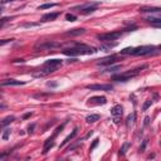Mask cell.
<instances>
[{"instance_id": "ac0fdd59", "label": "cell", "mask_w": 161, "mask_h": 161, "mask_svg": "<svg viewBox=\"0 0 161 161\" xmlns=\"http://www.w3.org/2000/svg\"><path fill=\"white\" fill-rule=\"evenodd\" d=\"M76 135H77V128H74V130L72 131V132H70V134H69V135H68L67 137H65V139H64V141H63L62 144H61V147H64V146L67 145V144H68V142H69L70 140L73 139V137H74Z\"/></svg>"}, {"instance_id": "9c48e42d", "label": "cell", "mask_w": 161, "mask_h": 161, "mask_svg": "<svg viewBox=\"0 0 161 161\" xmlns=\"http://www.w3.org/2000/svg\"><path fill=\"white\" fill-rule=\"evenodd\" d=\"M118 61V57L117 56H110V57H106L103 59H99L98 62V65H110V64H113Z\"/></svg>"}, {"instance_id": "7402d4cb", "label": "cell", "mask_w": 161, "mask_h": 161, "mask_svg": "<svg viewBox=\"0 0 161 161\" xmlns=\"http://www.w3.org/2000/svg\"><path fill=\"white\" fill-rule=\"evenodd\" d=\"M128 147H130V142H125V144L122 145V147H121L120 152H118V155H120V156H123V155L126 154V151H127Z\"/></svg>"}, {"instance_id": "4dcf8cb0", "label": "cell", "mask_w": 161, "mask_h": 161, "mask_svg": "<svg viewBox=\"0 0 161 161\" xmlns=\"http://www.w3.org/2000/svg\"><path fill=\"white\" fill-rule=\"evenodd\" d=\"M34 127H35V125L33 123V125H30V126L28 127V132L29 134H33V130H34Z\"/></svg>"}, {"instance_id": "277c9868", "label": "cell", "mask_w": 161, "mask_h": 161, "mask_svg": "<svg viewBox=\"0 0 161 161\" xmlns=\"http://www.w3.org/2000/svg\"><path fill=\"white\" fill-rule=\"evenodd\" d=\"M62 44L58 43L54 40H43V42H38L37 44L34 45V48L37 50H45V49H54V48H59Z\"/></svg>"}, {"instance_id": "f546056e", "label": "cell", "mask_w": 161, "mask_h": 161, "mask_svg": "<svg viewBox=\"0 0 161 161\" xmlns=\"http://www.w3.org/2000/svg\"><path fill=\"white\" fill-rule=\"evenodd\" d=\"M13 39H3L1 42H0V45H4V44H7V43H9V42H11Z\"/></svg>"}, {"instance_id": "836d02e7", "label": "cell", "mask_w": 161, "mask_h": 161, "mask_svg": "<svg viewBox=\"0 0 161 161\" xmlns=\"http://www.w3.org/2000/svg\"><path fill=\"white\" fill-rule=\"evenodd\" d=\"M148 122H150V117H145V126H147Z\"/></svg>"}, {"instance_id": "1f68e13d", "label": "cell", "mask_w": 161, "mask_h": 161, "mask_svg": "<svg viewBox=\"0 0 161 161\" xmlns=\"http://www.w3.org/2000/svg\"><path fill=\"white\" fill-rule=\"evenodd\" d=\"M47 85H48L49 87H57V83H54V82H48Z\"/></svg>"}, {"instance_id": "5bb4252c", "label": "cell", "mask_w": 161, "mask_h": 161, "mask_svg": "<svg viewBox=\"0 0 161 161\" xmlns=\"http://www.w3.org/2000/svg\"><path fill=\"white\" fill-rule=\"evenodd\" d=\"M45 67H52V68H59L62 65V61L61 59H50V61H47L44 63Z\"/></svg>"}, {"instance_id": "4fadbf2b", "label": "cell", "mask_w": 161, "mask_h": 161, "mask_svg": "<svg viewBox=\"0 0 161 161\" xmlns=\"http://www.w3.org/2000/svg\"><path fill=\"white\" fill-rule=\"evenodd\" d=\"M139 10L141 13H161V8L159 7H141Z\"/></svg>"}, {"instance_id": "603a6c76", "label": "cell", "mask_w": 161, "mask_h": 161, "mask_svg": "<svg viewBox=\"0 0 161 161\" xmlns=\"http://www.w3.org/2000/svg\"><path fill=\"white\" fill-rule=\"evenodd\" d=\"M53 7H57L56 3H50V4H44V5H40L38 8L39 10H44V9H49V8H53Z\"/></svg>"}, {"instance_id": "2e32d148", "label": "cell", "mask_w": 161, "mask_h": 161, "mask_svg": "<svg viewBox=\"0 0 161 161\" xmlns=\"http://www.w3.org/2000/svg\"><path fill=\"white\" fill-rule=\"evenodd\" d=\"M58 16H59V13H48V14H44L43 16H42V22H52V20H56Z\"/></svg>"}, {"instance_id": "ba28073f", "label": "cell", "mask_w": 161, "mask_h": 161, "mask_svg": "<svg viewBox=\"0 0 161 161\" xmlns=\"http://www.w3.org/2000/svg\"><path fill=\"white\" fill-rule=\"evenodd\" d=\"M88 89L91 91H111L112 86L111 85H89L87 86Z\"/></svg>"}, {"instance_id": "8fae6325", "label": "cell", "mask_w": 161, "mask_h": 161, "mask_svg": "<svg viewBox=\"0 0 161 161\" xmlns=\"http://www.w3.org/2000/svg\"><path fill=\"white\" fill-rule=\"evenodd\" d=\"M85 33H86V29L77 28V29H72V30L64 33V35H67V37H78V35H82V34H85Z\"/></svg>"}, {"instance_id": "7a4b0ae2", "label": "cell", "mask_w": 161, "mask_h": 161, "mask_svg": "<svg viewBox=\"0 0 161 161\" xmlns=\"http://www.w3.org/2000/svg\"><path fill=\"white\" fill-rule=\"evenodd\" d=\"M145 68H147V65H141V67H139V68L132 69V70H128V72H125V73H122V74L113 76L112 79H113V81H117V82H127V81H130L131 78H134V77L139 76L141 70L145 69Z\"/></svg>"}, {"instance_id": "cb8c5ba5", "label": "cell", "mask_w": 161, "mask_h": 161, "mask_svg": "<svg viewBox=\"0 0 161 161\" xmlns=\"http://www.w3.org/2000/svg\"><path fill=\"white\" fill-rule=\"evenodd\" d=\"M10 134H11V130H10V128L4 130V132H3V140H8L9 136H10Z\"/></svg>"}, {"instance_id": "d6a6232c", "label": "cell", "mask_w": 161, "mask_h": 161, "mask_svg": "<svg viewBox=\"0 0 161 161\" xmlns=\"http://www.w3.org/2000/svg\"><path fill=\"white\" fill-rule=\"evenodd\" d=\"M11 1H16V0H1V4H5V3H11Z\"/></svg>"}, {"instance_id": "9a60e30c", "label": "cell", "mask_w": 161, "mask_h": 161, "mask_svg": "<svg viewBox=\"0 0 161 161\" xmlns=\"http://www.w3.org/2000/svg\"><path fill=\"white\" fill-rule=\"evenodd\" d=\"M22 85H24V82L16 81V79H5L1 82L3 87H5V86H22Z\"/></svg>"}, {"instance_id": "d590c367", "label": "cell", "mask_w": 161, "mask_h": 161, "mask_svg": "<svg viewBox=\"0 0 161 161\" xmlns=\"http://www.w3.org/2000/svg\"><path fill=\"white\" fill-rule=\"evenodd\" d=\"M159 49H161V44H160V45H159Z\"/></svg>"}, {"instance_id": "8992f818", "label": "cell", "mask_w": 161, "mask_h": 161, "mask_svg": "<svg viewBox=\"0 0 161 161\" xmlns=\"http://www.w3.org/2000/svg\"><path fill=\"white\" fill-rule=\"evenodd\" d=\"M121 37V32H110V33H102L98 34L97 38L102 42H111V40H116Z\"/></svg>"}, {"instance_id": "484cf974", "label": "cell", "mask_w": 161, "mask_h": 161, "mask_svg": "<svg viewBox=\"0 0 161 161\" xmlns=\"http://www.w3.org/2000/svg\"><path fill=\"white\" fill-rule=\"evenodd\" d=\"M65 19H67L68 22H74L77 19V16L73 15V14H67V15H65Z\"/></svg>"}, {"instance_id": "d6986e66", "label": "cell", "mask_w": 161, "mask_h": 161, "mask_svg": "<svg viewBox=\"0 0 161 161\" xmlns=\"http://www.w3.org/2000/svg\"><path fill=\"white\" fill-rule=\"evenodd\" d=\"M135 118H136V113H135V112L131 113L130 116H127V118H126V126H127V127H130L131 125L135 123Z\"/></svg>"}, {"instance_id": "7c38bea8", "label": "cell", "mask_w": 161, "mask_h": 161, "mask_svg": "<svg viewBox=\"0 0 161 161\" xmlns=\"http://www.w3.org/2000/svg\"><path fill=\"white\" fill-rule=\"evenodd\" d=\"M54 146V136H52V137H49L48 140H47L45 142H44V147H43V154L45 155V154H48V151L50 150V148Z\"/></svg>"}, {"instance_id": "83f0119b", "label": "cell", "mask_w": 161, "mask_h": 161, "mask_svg": "<svg viewBox=\"0 0 161 161\" xmlns=\"http://www.w3.org/2000/svg\"><path fill=\"white\" fill-rule=\"evenodd\" d=\"M63 127H64V125H62V126H59V127L56 130V132H54V135H53V136L56 137V136H57V135H58V134H59V132H61V131L63 130Z\"/></svg>"}, {"instance_id": "6da1fadb", "label": "cell", "mask_w": 161, "mask_h": 161, "mask_svg": "<svg viewBox=\"0 0 161 161\" xmlns=\"http://www.w3.org/2000/svg\"><path fill=\"white\" fill-rule=\"evenodd\" d=\"M97 52L94 48L86 44H77L73 48H68L64 49L63 53L65 56H70V57H77V56H85V54H92V53Z\"/></svg>"}, {"instance_id": "3957f363", "label": "cell", "mask_w": 161, "mask_h": 161, "mask_svg": "<svg viewBox=\"0 0 161 161\" xmlns=\"http://www.w3.org/2000/svg\"><path fill=\"white\" fill-rule=\"evenodd\" d=\"M98 5H99V3H86L82 5H77V7L73 8V10H77L78 13H81L83 15H87V14L93 13V11L97 9Z\"/></svg>"}, {"instance_id": "52a82bcc", "label": "cell", "mask_w": 161, "mask_h": 161, "mask_svg": "<svg viewBox=\"0 0 161 161\" xmlns=\"http://www.w3.org/2000/svg\"><path fill=\"white\" fill-rule=\"evenodd\" d=\"M122 113H123V108H122L121 105H116L115 107H113V108L111 110V115L113 117V122H115V123H120Z\"/></svg>"}, {"instance_id": "4316f807", "label": "cell", "mask_w": 161, "mask_h": 161, "mask_svg": "<svg viewBox=\"0 0 161 161\" xmlns=\"http://www.w3.org/2000/svg\"><path fill=\"white\" fill-rule=\"evenodd\" d=\"M146 145H147V140H144V142H142V145H141V147H140V152H142V151L145 150Z\"/></svg>"}, {"instance_id": "ffe728a7", "label": "cell", "mask_w": 161, "mask_h": 161, "mask_svg": "<svg viewBox=\"0 0 161 161\" xmlns=\"http://www.w3.org/2000/svg\"><path fill=\"white\" fill-rule=\"evenodd\" d=\"M15 120V117L14 116H8V117H5L4 120L1 121V127H5V126H8L9 123H11Z\"/></svg>"}, {"instance_id": "5b68a950", "label": "cell", "mask_w": 161, "mask_h": 161, "mask_svg": "<svg viewBox=\"0 0 161 161\" xmlns=\"http://www.w3.org/2000/svg\"><path fill=\"white\" fill-rule=\"evenodd\" d=\"M156 48L154 45H144V47H139V48H134L132 56H150L154 54Z\"/></svg>"}, {"instance_id": "f1b7e54d", "label": "cell", "mask_w": 161, "mask_h": 161, "mask_svg": "<svg viewBox=\"0 0 161 161\" xmlns=\"http://www.w3.org/2000/svg\"><path fill=\"white\" fill-rule=\"evenodd\" d=\"M97 145H98V139H96V140L93 141V144H92V146H91V148H89V150H93V148L96 147Z\"/></svg>"}, {"instance_id": "e0dca14e", "label": "cell", "mask_w": 161, "mask_h": 161, "mask_svg": "<svg viewBox=\"0 0 161 161\" xmlns=\"http://www.w3.org/2000/svg\"><path fill=\"white\" fill-rule=\"evenodd\" d=\"M146 20L150 23L151 25L156 27V28H161V18H154V16H151V18H147Z\"/></svg>"}, {"instance_id": "30bf717a", "label": "cell", "mask_w": 161, "mask_h": 161, "mask_svg": "<svg viewBox=\"0 0 161 161\" xmlns=\"http://www.w3.org/2000/svg\"><path fill=\"white\" fill-rule=\"evenodd\" d=\"M107 103V99L106 97H101V96H94L92 98H89V102L88 105H106Z\"/></svg>"}, {"instance_id": "e575fe53", "label": "cell", "mask_w": 161, "mask_h": 161, "mask_svg": "<svg viewBox=\"0 0 161 161\" xmlns=\"http://www.w3.org/2000/svg\"><path fill=\"white\" fill-rule=\"evenodd\" d=\"M29 116H32V113H27V115H24V118H28Z\"/></svg>"}, {"instance_id": "44dd1931", "label": "cell", "mask_w": 161, "mask_h": 161, "mask_svg": "<svg viewBox=\"0 0 161 161\" xmlns=\"http://www.w3.org/2000/svg\"><path fill=\"white\" fill-rule=\"evenodd\" d=\"M99 120V115H89L86 117V121L88 123H93V122H96Z\"/></svg>"}, {"instance_id": "d4e9b609", "label": "cell", "mask_w": 161, "mask_h": 161, "mask_svg": "<svg viewBox=\"0 0 161 161\" xmlns=\"http://www.w3.org/2000/svg\"><path fill=\"white\" fill-rule=\"evenodd\" d=\"M151 103H152V99H147L146 102H145V105L142 106V110H144V111H146V110L148 108V107L151 106Z\"/></svg>"}]
</instances>
